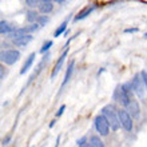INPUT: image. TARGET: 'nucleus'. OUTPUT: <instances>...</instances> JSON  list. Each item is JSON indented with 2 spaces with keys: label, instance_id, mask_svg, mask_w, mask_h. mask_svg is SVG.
<instances>
[{
  "label": "nucleus",
  "instance_id": "obj_1",
  "mask_svg": "<svg viewBox=\"0 0 147 147\" xmlns=\"http://www.w3.org/2000/svg\"><path fill=\"white\" fill-rule=\"evenodd\" d=\"M102 115L107 119V122H109L112 131L119 130L120 122H119V116H118V110H115L114 106H111V105L105 106V107L102 109Z\"/></svg>",
  "mask_w": 147,
  "mask_h": 147
},
{
  "label": "nucleus",
  "instance_id": "obj_2",
  "mask_svg": "<svg viewBox=\"0 0 147 147\" xmlns=\"http://www.w3.org/2000/svg\"><path fill=\"white\" fill-rule=\"evenodd\" d=\"M114 99L116 102H119L122 106L127 107L128 103L134 99L131 95V91L128 90V84H123V86H118L114 92Z\"/></svg>",
  "mask_w": 147,
  "mask_h": 147
},
{
  "label": "nucleus",
  "instance_id": "obj_3",
  "mask_svg": "<svg viewBox=\"0 0 147 147\" xmlns=\"http://www.w3.org/2000/svg\"><path fill=\"white\" fill-rule=\"evenodd\" d=\"M144 88H146V86H144L143 78H142L140 74H136L131 82V90H134V92L138 95V98L143 99L144 98Z\"/></svg>",
  "mask_w": 147,
  "mask_h": 147
},
{
  "label": "nucleus",
  "instance_id": "obj_4",
  "mask_svg": "<svg viewBox=\"0 0 147 147\" xmlns=\"http://www.w3.org/2000/svg\"><path fill=\"white\" fill-rule=\"evenodd\" d=\"M20 58V52L18 50H5V51H1L0 54V59L1 62L11 66V64H15Z\"/></svg>",
  "mask_w": 147,
  "mask_h": 147
},
{
  "label": "nucleus",
  "instance_id": "obj_5",
  "mask_svg": "<svg viewBox=\"0 0 147 147\" xmlns=\"http://www.w3.org/2000/svg\"><path fill=\"white\" fill-rule=\"evenodd\" d=\"M94 123H95V128H96V131L99 132L102 136L109 135L110 128H111V127H110V124H109V122H107V119H106L102 114H100V115H98L96 118H95Z\"/></svg>",
  "mask_w": 147,
  "mask_h": 147
},
{
  "label": "nucleus",
  "instance_id": "obj_6",
  "mask_svg": "<svg viewBox=\"0 0 147 147\" xmlns=\"http://www.w3.org/2000/svg\"><path fill=\"white\" fill-rule=\"evenodd\" d=\"M118 116H119L120 126H122L126 131H132V126H134V124H132V118L127 112V110L119 109L118 110Z\"/></svg>",
  "mask_w": 147,
  "mask_h": 147
},
{
  "label": "nucleus",
  "instance_id": "obj_7",
  "mask_svg": "<svg viewBox=\"0 0 147 147\" xmlns=\"http://www.w3.org/2000/svg\"><path fill=\"white\" fill-rule=\"evenodd\" d=\"M126 110H127V112L131 115V118H139L140 107H139V105H138V102H136L135 99H132V100L128 103V106L126 107Z\"/></svg>",
  "mask_w": 147,
  "mask_h": 147
},
{
  "label": "nucleus",
  "instance_id": "obj_8",
  "mask_svg": "<svg viewBox=\"0 0 147 147\" xmlns=\"http://www.w3.org/2000/svg\"><path fill=\"white\" fill-rule=\"evenodd\" d=\"M52 9H54V1H51V0H43L39 4V11L44 13V15L50 13Z\"/></svg>",
  "mask_w": 147,
  "mask_h": 147
},
{
  "label": "nucleus",
  "instance_id": "obj_9",
  "mask_svg": "<svg viewBox=\"0 0 147 147\" xmlns=\"http://www.w3.org/2000/svg\"><path fill=\"white\" fill-rule=\"evenodd\" d=\"M67 54H68V50L66 48V51L62 54V56L59 58V60H58V63L55 64V67H54V70H52V74H51V78L54 79L55 76H56V74L60 71V68H62V66H63V63H64V59H66V56H67Z\"/></svg>",
  "mask_w": 147,
  "mask_h": 147
},
{
  "label": "nucleus",
  "instance_id": "obj_10",
  "mask_svg": "<svg viewBox=\"0 0 147 147\" xmlns=\"http://www.w3.org/2000/svg\"><path fill=\"white\" fill-rule=\"evenodd\" d=\"M32 39H34L32 35H24V36H22V38L15 39V40H13V44L18 46V47H26L28 43L31 42Z\"/></svg>",
  "mask_w": 147,
  "mask_h": 147
},
{
  "label": "nucleus",
  "instance_id": "obj_11",
  "mask_svg": "<svg viewBox=\"0 0 147 147\" xmlns=\"http://www.w3.org/2000/svg\"><path fill=\"white\" fill-rule=\"evenodd\" d=\"M15 30L16 28H13L12 26H9L7 22L1 20V23H0V34H1V35H11Z\"/></svg>",
  "mask_w": 147,
  "mask_h": 147
},
{
  "label": "nucleus",
  "instance_id": "obj_12",
  "mask_svg": "<svg viewBox=\"0 0 147 147\" xmlns=\"http://www.w3.org/2000/svg\"><path fill=\"white\" fill-rule=\"evenodd\" d=\"M34 60H35V54L32 52V54L27 58V60L24 62L23 67H22V70H20V74H22V75H23V74H26L28 70H30V67H31L32 64H34Z\"/></svg>",
  "mask_w": 147,
  "mask_h": 147
},
{
  "label": "nucleus",
  "instance_id": "obj_13",
  "mask_svg": "<svg viewBox=\"0 0 147 147\" xmlns=\"http://www.w3.org/2000/svg\"><path fill=\"white\" fill-rule=\"evenodd\" d=\"M88 143H90V146H91V147H105L103 140H102L99 136H96V135L91 136V138H90V140H88Z\"/></svg>",
  "mask_w": 147,
  "mask_h": 147
},
{
  "label": "nucleus",
  "instance_id": "obj_14",
  "mask_svg": "<svg viewBox=\"0 0 147 147\" xmlns=\"http://www.w3.org/2000/svg\"><path fill=\"white\" fill-rule=\"evenodd\" d=\"M92 9H94V7H86L79 15L75 16V20H82V19H84V18H87V16L92 12Z\"/></svg>",
  "mask_w": 147,
  "mask_h": 147
},
{
  "label": "nucleus",
  "instance_id": "obj_15",
  "mask_svg": "<svg viewBox=\"0 0 147 147\" xmlns=\"http://www.w3.org/2000/svg\"><path fill=\"white\" fill-rule=\"evenodd\" d=\"M74 66H75V62H71V63H70V66H68V70H67V72H66V76H64V80H63L62 87H64V86L67 84V82L70 80L71 74H72V71H74Z\"/></svg>",
  "mask_w": 147,
  "mask_h": 147
},
{
  "label": "nucleus",
  "instance_id": "obj_16",
  "mask_svg": "<svg viewBox=\"0 0 147 147\" xmlns=\"http://www.w3.org/2000/svg\"><path fill=\"white\" fill-rule=\"evenodd\" d=\"M39 16H40V15H38V12H36V11H28L26 18H27V22H30V23L34 24V22H38Z\"/></svg>",
  "mask_w": 147,
  "mask_h": 147
},
{
  "label": "nucleus",
  "instance_id": "obj_17",
  "mask_svg": "<svg viewBox=\"0 0 147 147\" xmlns=\"http://www.w3.org/2000/svg\"><path fill=\"white\" fill-rule=\"evenodd\" d=\"M66 27H67V20H66V22H63V23L60 24V27H59L58 30L55 31V34H54V36H55V38H58V36H60V35H62L63 32L66 31Z\"/></svg>",
  "mask_w": 147,
  "mask_h": 147
},
{
  "label": "nucleus",
  "instance_id": "obj_18",
  "mask_svg": "<svg viewBox=\"0 0 147 147\" xmlns=\"http://www.w3.org/2000/svg\"><path fill=\"white\" fill-rule=\"evenodd\" d=\"M36 23H38L40 27H43L44 24H47V23H48V18H47V15L39 16V19H38V22H36Z\"/></svg>",
  "mask_w": 147,
  "mask_h": 147
},
{
  "label": "nucleus",
  "instance_id": "obj_19",
  "mask_svg": "<svg viewBox=\"0 0 147 147\" xmlns=\"http://www.w3.org/2000/svg\"><path fill=\"white\" fill-rule=\"evenodd\" d=\"M39 4H40V1H36V0H26V5H28V7H36Z\"/></svg>",
  "mask_w": 147,
  "mask_h": 147
},
{
  "label": "nucleus",
  "instance_id": "obj_20",
  "mask_svg": "<svg viewBox=\"0 0 147 147\" xmlns=\"http://www.w3.org/2000/svg\"><path fill=\"white\" fill-rule=\"evenodd\" d=\"M51 46H52V42H51V40H48V42H46V43H44V46H43L42 48H40V52H46V51L48 50V48H50Z\"/></svg>",
  "mask_w": 147,
  "mask_h": 147
},
{
  "label": "nucleus",
  "instance_id": "obj_21",
  "mask_svg": "<svg viewBox=\"0 0 147 147\" xmlns=\"http://www.w3.org/2000/svg\"><path fill=\"white\" fill-rule=\"evenodd\" d=\"M142 78H143V82H144V86H146V90H147V71H142L140 72Z\"/></svg>",
  "mask_w": 147,
  "mask_h": 147
},
{
  "label": "nucleus",
  "instance_id": "obj_22",
  "mask_svg": "<svg viewBox=\"0 0 147 147\" xmlns=\"http://www.w3.org/2000/svg\"><path fill=\"white\" fill-rule=\"evenodd\" d=\"M64 110H66V106L63 105L62 107H60V109H59V111L56 112V116H60V115H62V114H63V111H64Z\"/></svg>",
  "mask_w": 147,
  "mask_h": 147
},
{
  "label": "nucleus",
  "instance_id": "obj_23",
  "mask_svg": "<svg viewBox=\"0 0 147 147\" xmlns=\"http://www.w3.org/2000/svg\"><path fill=\"white\" fill-rule=\"evenodd\" d=\"M138 31V28H128V30H126L124 32H136Z\"/></svg>",
  "mask_w": 147,
  "mask_h": 147
},
{
  "label": "nucleus",
  "instance_id": "obj_24",
  "mask_svg": "<svg viewBox=\"0 0 147 147\" xmlns=\"http://www.w3.org/2000/svg\"><path fill=\"white\" fill-rule=\"evenodd\" d=\"M79 147H91V146H90V143H88V142H86V143L80 144V146H79Z\"/></svg>",
  "mask_w": 147,
  "mask_h": 147
},
{
  "label": "nucleus",
  "instance_id": "obj_25",
  "mask_svg": "<svg viewBox=\"0 0 147 147\" xmlns=\"http://www.w3.org/2000/svg\"><path fill=\"white\" fill-rule=\"evenodd\" d=\"M8 142H9V136H7L5 139H3V144H7Z\"/></svg>",
  "mask_w": 147,
  "mask_h": 147
},
{
  "label": "nucleus",
  "instance_id": "obj_26",
  "mask_svg": "<svg viewBox=\"0 0 147 147\" xmlns=\"http://www.w3.org/2000/svg\"><path fill=\"white\" fill-rule=\"evenodd\" d=\"M59 142H60V136H58V139H56V143H55L54 147H59Z\"/></svg>",
  "mask_w": 147,
  "mask_h": 147
},
{
  "label": "nucleus",
  "instance_id": "obj_27",
  "mask_svg": "<svg viewBox=\"0 0 147 147\" xmlns=\"http://www.w3.org/2000/svg\"><path fill=\"white\" fill-rule=\"evenodd\" d=\"M1 68V79H4V67H0Z\"/></svg>",
  "mask_w": 147,
  "mask_h": 147
}]
</instances>
